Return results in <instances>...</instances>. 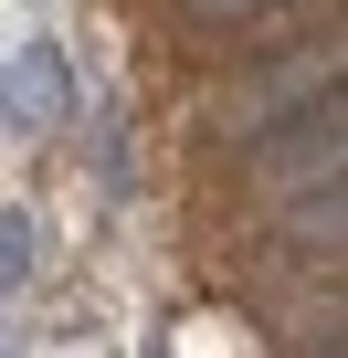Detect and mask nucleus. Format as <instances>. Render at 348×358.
Masks as SVG:
<instances>
[{
    "mask_svg": "<svg viewBox=\"0 0 348 358\" xmlns=\"http://www.w3.org/2000/svg\"><path fill=\"white\" fill-rule=\"evenodd\" d=\"M337 179V95H316V106H295L285 116V137H253V190H327Z\"/></svg>",
    "mask_w": 348,
    "mask_h": 358,
    "instance_id": "nucleus-1",
    "label": "nucleus"
},
{
    "mask_svg": "<svg viewBox=\"0 0 348 358\" xmlns=\"http://www.w3.org/2000/svg\"><path fill=\"white\" fill-rule=\"evenodd\" d=\"M316 95H337V43H306L295 64H274V74H253L232 106H222V127H243V137H274L295 106H316Z\"/></svg>",
    "mask_w": 348,
    "mask_h": 358,
    "instance_id": "nucleus-2",
    "label": "nucleus"
},
{
    "mask_svg": "<svg viewBox=\"0 0 348 358\" xmlns=\"http://www.w3.org/2000/svg\"><path fill=\"white\" fill-rule=\"evenodd\" d=\"M22 274H32V222H22V211H0V295H11Z\"/></svg>",
    "mask_w": 348,
    "mask_h": 358,
    "instance_id": "nucleus-3",
    "label": "nucleus"
},
{
    "mask_svg": "<svg viewBox=\"0 0 348 358\" xmlns=\"http://www.w3.org/2000/svg\"><path fill=\"white\" fill-rule=\"evenodd\" d=\"M22 85H32V116H64V64L53 53H22Z\"/></svg>",
    "mask_w": 348,
    "mask_h": 358,
    "instance_id": "nucleus-4",
    "label": "nucleus"
},
{
    "mask_svg": "<svg viewBox=\"0 0 348 358\" xmlns=\"http://www.w3.org/2000/svg\"><path fill=\"white\" fill-rule=\"evenodd\" d=\"M190 11H201V22H232V11H253V0H190Z\"/></svg>",
    "mask_w": 348,
    "mask_h": 358,
    "instance_id": "nucleus-5",
    "label": "nucleus"
},
{
    "mask_svg": "<svg viewBox=\"0 0 348 358\" xmlns=\"http://www.w3.org/2000/svg\"><path fill=\"white\" fill-rule=\"evenodd\" d=\"M0 358H11V337H0Z\"/></svg>",
    "mask_w": 348,
    "mask_h": 358,
    "instance_id": "nucleus-6",
    "label": "nucleus"
}]
</instances>
